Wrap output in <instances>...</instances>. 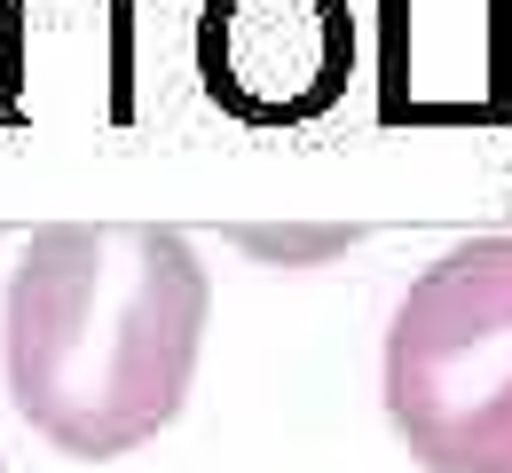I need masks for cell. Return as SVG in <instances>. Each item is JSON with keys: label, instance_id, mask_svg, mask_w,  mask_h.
Masks as SVG:
<instances>
[{"label": "cell", "instance_id": "cell-5", "mask_svg": "<svg viewBox=\"0 0 512 473\" xmlns=\"http://www.w3.org/2000/svg\"><path fill=\"white\" fill-rule=\"evenodd\" d=\"M0 473H8V466H0Z\"/></svg>", "mask_w": 512, "mask_h": 473}, {"label": "cell", "instance_id": "cell-2", "mask_svg": "<svg viewBox=\"0 0 512 473\" xmlns=\"http://www.w3.org/2000/svg\"><path fill=\"white\" fill-rule=\"evenodd\" d=\"M394 434L426 473H512V237H465L394 300L379 355Z\"/></svg>", "mask_w": 512, "mask_h": 473}, {"label": "cell", "instance_id": "cell-3", "mask_svg": "<svg viewBox=\"0 0 512 473\" xmlns=\"http://www.w3.org/2000/svg\"><path fill=\"white\" fill-rule=\"evenodd\" d=\"M197 79L245 127H308L355 79L347 0H205Z\"/></svg>", "mask_w": 512, "mask_h": 473}, {"label": "cell", "instance_id": "cell-1", "mask_svg": "<svg viewBox=\"0 0 512 473\" xmlns=\"http://www.w3.org/2000/svg\"><path fill=\"white\" fill-rule=\"evenodd\" d=\"M213 276L166 221H48L0 292V379L64 458L158 442L197 387Z\"/></svg>", "mask_w": 512, "mask_h": 473}, {"label": "cell", "instance_id": "cell-4", "mask_svg": "<svg viewBox=\"0 0 512 473\" xmlns=\"http://www.w3.org/2000/svg\"><path fill=\"white\" fill-rule=\"evenodd\" d=\"M245 253H268V261H323L339 245H355V229H237Z\"/></svg>", "mask_w": 512, "mask_h": 473}]
</instances>
